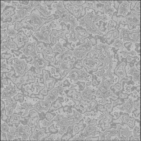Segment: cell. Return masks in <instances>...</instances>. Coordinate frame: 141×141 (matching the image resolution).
<instances>
[{"mask_svg": "<svg viewBox=\"0 0 141 141\" xmlns=\"http://www.w3.org/2000/svg\"><path fill=\"white\" fill-rule=\"evenodd\" d=\"M101 17L98 15H95L93 12L87 13L84 17L80 19L79 26L86 27L87 31L89 33L100 35L101 32L96 27L95 23L101 19Z\"/></svg>", "mask_w": 141, "mask_h": 141, "instance_id": "obj_1", "label": "cell"}, {"mask_svg": "<svg viewBox=\"0 0 141 141\" xmlns=\"http://www.w3.org/2000/svg\"><path fill=\"white\" fill-rule=\"evenodd\" d=\"M121 31L120 34V37L124 40L136 42L141 36L140 29L134 30L130 31L126 29L121 28Z\"/></svg>", "mask_w": 141, "mask_h": 141, "instance_id": "obj_2", "label": "cell"}, {"mask_svg": "<svg viewBox=\"0 0 141 141\" xmlns=\"http://www.w3.org/2000/svg\"><path fill=\"white\" fill-rule=\"evenodd\" d=\"M10 60L9 64L13 66L15 70V72L18 75L24 76L25 73L29 70V68L27 63L23 60H20L17 59Z\"/></svg>", "mask_w": 141, "mask_h": 141, "instance_id": "obj_3", "label": "cell"}, {"mask_svg": "<svg viewBox=\"0 0 141 141\" xmlns=\"http://www.w3.org/2000/svg\"><path fill=\"white\" fill-rule=\"evenodd\" d=\"M92 46L91 41L87 40L86 43L80 45L79 47L76 48L73 52V55L78 58H81L82 56H84L87 53L92 50Z\"/></svg>", "mask_w": 141, "mask_h": 141, "instance_id": "obj_4", "label": "cell"}, {"mask_svg": "<svg viewBox=\"0 0 141 141\" xmlns=\"http://www.w3.org/2000/svg\"><path fill=\"white\" fill-rule=\"evenodd\" d=\"M33 61L31 63L34 65L36 68V73L42 75V70L45 69L48 62L45 60L41 58L40 55H36L33 57Z\"/></svg>", "mask_w": 141, "mask_h": 141, "instance_id": "obj_5", "label": "cell"}, {"mask_svg": "<svg viewBox=\"0 0 141 141\" xmlns=\"http://www.w3.org/2000/svg\"><path fill=\"white\" fill-rule=\"evenodd\" d=\"M54 6H55L56 8V12L59 15L60 17L59 21H63L66 22L70 21L71 15L64 9L62 2H60Z\"/></svg>", "mask_w": 141, "mask_h": 141, "instance_id": "obj_6", "label": "cell"}, {"mask_svg": "<svg viewBox=\"0 0 141 141\" xmlns=\"http://www.w3.org/2000/svg\"><path fill=\"white\" fill-rule=\"evenodd\" d=\"M51 31L50 28L48 27H43L42 28L41 32H37L35 33V36L40 41H43L48 43L49 41V35Z\"/></svg>", "mask_w": 141, "mask_h": 141, "instance_id": "obj_7", "label": "cell"}, {"mask_svg": "<svg viewBox=\"0 0 141 141\" xmlns=\"http://www.w3.org/2000/svg\"><path fill=\"white\" fill-rule=\"evenodd\" d=\"M13 42L17 45L18 47H21L28 42L29 38L22 31H20L16 36V38L12 39Z\"/></svg>", "mask_w": 141, "mask_h": 141, "instance_id": "obj_8", "label": "cell"}, {"mask_svg": "<svg viewBox=\"0 0 141 141\" xmlns=\"http://www.w3.org/2000/svg\"><path fill=\"white\" fill-rule=\"evenodd\" d=\"M36 43L34 41V43L29 42L26 43L24 48L21 50V51L26 56L31 55L33 57L36 55L35 47Z\"/></svg>", "mask_w": 141, "mask_h": 141, "instance_id": "obj_9", "label": "cell"}, {"mask_svg": "<svg viewBox=\"0 0 141 141\" xmlns=\"http://www.w3.org/2000/svg\"><path fill=\"white\" fill-rule=\"evenodd\" d=\"M29 130L30 128L28 126H21L18 128L17 130H16L15 133L18 136L22 137V141H26L31 134Z\"/></svg>", "mask_w": 141, "mask_h": 141, "instance_id": "obj_10", "label": "cell"}, {"mask_svg": "<svg viewBox=\"0 0 141 141\" xmlns=\"http://www.w3.org/2000/svg\"><path fill=\"white\" fill-rule=\"evenodd\" d=\"M16 93L17 90L16 88L10 84L7 89L1 92V98L9 99L10 97L14 96Z\"/></svg>", "mask_w": 141, "mask_h": 141, "instance_id": "obj_11", "label": "cell"}, {"mask_svg": "<svg viewBox=\"0 0 141 141\" xmlns=\"http://www.w3.org/2000/svg\"><path fill=\"white\" fill-rule=\"evenodd\" d=\"M62 91V89L61 87L58 88H55L50 90L48 92V96L46 99V101L48 102L50 101H54L57 98L60 91Z\"/></svg>", "mask_w": 141, "mask_h": 141, "instance_id": "obj_12", "label": "cell"}, {"mask_svg": "<svg viewBox=\"0 0 141 141\" xmlns=\"http://www.w3.org/2000/svg\"><path fill=\"white\" fill-rule=\"evenodd\" d=\"M50 106V104L47 101L40 100L33 105V107L38 112H41L43 110H47Z\"/></svg>", "mask_w": 141, "mask_h": 141, "instance_id": "obj_13", "label": "cell"}, {"mask_svg": "<svg viewBox=\"0 0 141 141\" xmlns=\"http://www.w3.org/2000/svg\"><path fill=\"white\" fill-rule=\"evenodd\" d=\"M100 3L102 4H104L103 7L104 13L105 14L109 15L111 16L112 13L114 12V9L111 7L110 1H100Z\"/></svg>", "mask_w": 141, "mask_h": 141, "instance_id": "obj_14", "label": "cell"}, {"mask_svg": "<svg viewBox=\"0 0 141 141\" xmlns=\"http://www.w3.org/2000/svg\"><path fill=\"white\" fill-rule=\"evenodd\" d=\"M33 7L31 6H23L18 11V16L20 19L24 18L25 16L27 15L28 12L31 10Z\"/></svg>", "mask_w": 141, "mask_h": 141, "instance_id": "obj_15", "label": "cell"}, {"mask_svg": "<svg viewBox=\"0 0 141 141\" xmlns=\"http://www.w3.org/2000/svg\"><path fill=\"white\" fill-rule=\"evenodd\" d=\"M129 4L126 1H124L120 5L119 13L122 15L124 13H126L128 11Z\"/></svg>", "mask_w": 141, "mask_h": 141, "instance_id": "obj_16", "label": "cell"}, {"mask_svg": "<svg viewBox=\"0 0 141 141\" xmlns=\"http://www.w3.org/2000/svg\"><path fill=\"white\" fill-rule=\"evenodd\" d=\"M15 8L12 6H10L7 8L2 14V16L5 18H8L11 16H12L15 14Z\"/></svg>", "mask_w": 141, "mask_h": 141, "instance_id": "obj_17", "label": "cell"}, {"mask_svg": "<svg viewBox=\"0 0 141 141\" xmlns=\"http://www.w3.org/2000/svg\"><path fill=\"white\" fill-rule=\"evenodd\" d=\"M8 43L4 44L1 46V50L3 51L4 50H7L9 48H13L15 49V45L14 44L8 39Z\"/></svg>", "mask_w": 141, "mask_h": 141, "instance_id": "obj_18", "label": "cell"}, {"mask_svg": "<svg viewBox=\"0 0 141 141\" xmlns=\"http://www.w3.org/2000/svg\"><path fill=\"white\" fill-rule=\"evenodd\" d=\"M30 22L33 24H36L38 26H40L42 24V21L38 16L33 15L31 16Z\"/></svg>", "mask_w": 141, "mask_h": 141, "instance_id": "obj_19", "label": "cell"}, {"mask_svg": "<svg viewBox=\"0 0 141 141\" xmlns=\"http://www.w3.org/2000/svg\"><path fill=\"white\" fill-rule=\"evenodd\" d=\"M16 103L14 102L11 103L9 104V106L6 108V109L8 111V114L9 115H12L13 111L16 107Z\"/></svg>", "mask_w": 141, "mask_h": 141, "instance_id": "obj_20", "label": "cell"}, {"mask_svg": "<svg viewBox=\"0 0 141 141\" xmlns=\"http://www.w3.org/2000/svg\"><path fill=\"white\" fill-rule=\"evenodd\" d=\"M46 83V88L48 89H50L53 87V85H54V80L53 79H50L46 80L45 81Z\"/></svg>", "mask_w": 141, "mask_h": 141, "instance_id": "obj_21", "label": "cell"}, {"mask_svg": "<svg viewBox=\"0 0 141 141\" xmlns=\"http://www.w3.org/2000/svg\"><path fill=\"white\" fill-rule=\"evenodd\" d=\"M53 51L54 52L59 51L61 53H63L65 51V50L62 45L59 42L55 45V47L53 48Z\"/></svg>", "mask_w": 141, "mask_h": 141, "instance_id": "obj_22", "label": "cell"}, {"mask_svg": "<svg viewBox=\"0 0 141 141\" xmlns=\"http://www.w3.org/2000/svg\"><path fill=\"white\" fill-rule=\"evenodd\" d=\"M69 40L70 41H76L77 40V32L74 31H71V33L69 34Z\"/></svg>", "mask_w": 141, "mask_h": 141, "instance_id": "obj_23", "label": "cell"}, {"mask_svg": "<svg viewBox=\"0 0 141 141\" xmlns=\"http://www.w3.org/2000/svg\"><path fill=\"white\" fill-rule=\"evenodd\" d=\"M136 14L134 13L133 14V18L131 17H129L127 18V20L129 22L133 23H134L136 24L139 22V20L136 17Z\"/></svg>", "mask_w": 141, "mask_h": 141, "instance_id": "obj_24", "label": "cell"}, {"mask_svg": "<svg viewBox=\"0 0 141 141\" xmlns=\"http://www.w3.org/2000/svg\"><path fill=\"white\" fill-rule=\"evenodd\" d=\"M70 21L71 23V27L70 30L71 31H74L75 27L78 25L77 22L76 21V20L74 18H71Z\"/></svg>", "mask_w": 141, "mask_h": 141, "instance_id": "obj_25", "label": "cell"}, {"mask_svg": "<svg viewBox=\"0 0 141 141\" xmlns=\"http://www.w3.org/2000/svg\"><path fill=\"white\" fill-rule=\"evenodd\" d=\"M20 116L17 114H14L11 119L10 122L11 123H13L15 122L18 121L20 120Z\"/></svg>", "mask_w": 141, "mask_h": 141, "instance_id": "obj_26", "label": "cell"}, {"mask_svg": "<svg viewBox=\"0 0 141 141\" xmlns=\"http://www.w3.org/2000/svg\"><path fill=\"white\" fill-rule=\"evenodd\" d=\"M1 130L4 133H9V127L8 124L6 123H3L1 125Z\"/></svg>", "mask_w": 141, "mask_h": 141, "instance_id": "obj_27", "label": "cell"}, {"mask_svg": "<svg viewBox=\"0 0 141 141\" xmlns=\"http://www.w3.org/2000/svg\"><path fill=\"white\" fill-rule=\"evenodd\" d=\"M40 1H32L30 2V4L32 7H39L41 5L40 2Z\"/></svg>", "mask_w": 141, "mask_h": 141, "instance_id": "obj_28", "label": "cell"}, {"mask_svg": "<svg viewBox=\"0 0 141 141\" xmlns=\"http://www.w3.org/2000/svg\"><path fill=\"white\" fill-rule=\"evenodd\" d=\"M6 33L10 36H14L16 34V31L14 30L13 29H8L7 30Z\"/></svg>", "mask_w": 141, "mask_h": 141, "instance_id": "obj_29", "label": "cell"}, {"mask_svg": "<svg viewBox=\"0 0 141 141\" xmlns=\"http://www.w3.org/2000/svg\"><path fill=\"white\" fill-rule=\"evenodd\" d=\"M21 22H16L14 29L16 30H18L20 27L23 26V23Z\"/></svg>", "mask_w": 141, "mask_h": 141, "instance_id": "obj_30", "label": "cell"}, {"mask_svg": "<svg viewBox=\"0 0 141 141\" xmlns=\"http://www.w3.org/2000/svg\"><path fill=\"white\" fill-rule=\"evenodd\" d=\"M9 66L7 64L3 63V62H1V71H3L4 70H6V69L7 70Z\"/></svg>", "mask_w": 141, "mask_h": 141, "instance_id": "obj_31", "label": "cell"}, {"mask_svg": "<svg viewBox=\"0 0 141 141\" xmlns=\"http://www.w3.org/2000/svg\"><path fill=\"white\" fill-rule=\"evenodd\" d=\"M122 44V41L120 40L119 39H117L115 40L114 45L115 47H119Z\"/></svg>", "mask_w": 141, "mask_h": 141, "instance_id": "obj_32", "label": "cell"}, {"mask_svg": "<svg viewBox=\"0 0 141 141\" xmlns=\"http://www.w3.org/2000/svg\"><path fill=\"white\" fill-rule=\"evenodd\" d=\"M23 106L27 110L33 108L31 103L28 104L26 103H25L23 104Z\"/></svg>", "mask_w": 141, "mask_h": 141, "instance_id": "obj_33", "label": "cell"}, {"mask_svg": "<svg viewBox=\"0 0 141 141\" xmlns=\"http://www.w3.org/2000/svg\"><path fill=\"white\" fill-rule=\"evenodd\" d=\"M7 37L6 33L4 31H1V41L2 40H3L4 39H5Z\"/></svg>", "mask_w": 141, "mask_h": 141, "instance_id": "obj_34", "label": "cell"}, {"mask_svg": "<svg viewBox=\"0 0 141 141\" xmlns=\"http://www.w3.org/2000/svg\"><path fill=\"white\" fill-rule=\"evenodd\" d=\"M11 56H12V55L10 54L3 53V54H1V59L2 58V59H8L9 58H10Z\"/></svg>", "mask_w": 141, "mask_h": 141, "instance_id": "obj_35", "label": "cell"}, {"mask_svg": "<svg viewBox=\"0 0 141 141\" xmlns=\"http://www.w3.org/2000/svg\"><path fill=\"white\" fill-rule=\"evenodd\" d=\"M15 135L11 133H8L7 135V137L8 140H12L14 138Z\"/></svg>", "mask_w": 141, "mask_h": 141, "instance_id": "obj_36", "label": "cell"}, {"mask_svg": "<svg viewBox=\"0 0 141 141\" xmlns=\"http://www.w3.org/2000/svg\"><path fill=\"white\" fill-rule=\"evenodd\" d=\"M135 10L138 12L141 11V2H138L136 4L135 7Z\"/></svg>", "mask_w": 141, "mask_h": 141, "instance_id": "obj_37", "label": "cell"}, {"mask_svg": "<svg viewBox=\"0 0 141 141\" xmlns=\"http://www.w3.org/2000/svg\"><path fill=\"white\" fill-rule=\"evenodd\" d=\"M71 1L72 3L77 4L78 5H81L83 2V1Z\"/></svg>", "mask_w": 141, "mask_h": 141, "instance_id": "obj_38", "label": "cell"}, {"mask_svg": "<svg viewBox=\"0 0 141 141\" xmlns=\"http://www.w3.org/2000/svg\"><path fill=\"white\" fill-rule=\"evenodd\" d=\"M20 20L18 15H16L14 16L13 20V22H14L18 20Z\"/></svg>", "mask_w": 141, "mask_h": 141, "instance_id": "obj_39", "label": "cell"}, {"mask_svg": "<svg viewBox=\"0 0 141 141\" xmlns=\"http://www.w3.org/2000/svg\"><path fill=\"white\" fill-rule=\"evenodd\" d=\"M19 3L21 4H26V5H27L28 4L29 1H19Z\"/></svg>", "mask_w": 141, "mask_h": 141, "instance_id": "obj_40", "label": "cell"}, {"mask_svg": "<svg viewBox=\"0 0 141 141\" xmlns=\"http://www.w3.org/2000/svg\"><path fill=\"white\" fill-rule=\"evenodd\" d=\"M101 20H102L104 22L105 21L108 20L107 16L105 15H103L102 17H101Z\"/></svg>", "mask_w": 141, "mask_h": 141, "instance_id": "obj_41", "label": "cell"}, {"mask_svg": "<svg viewBox=\"0 0 141 141\" xmlns=\"http://www.w3.org/2000/svg\"><path fill=\"white\" fill-rule=\"evenodd\" d=\"M1 9L4 8L5 6V4H4L3 3H2L1 2Z\"/></svg>", "mask_w": 141, "mask_h": 141, "instance_id": "obj_42", "label": "cell"}]
</instances>
